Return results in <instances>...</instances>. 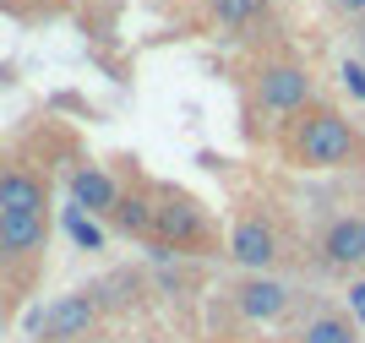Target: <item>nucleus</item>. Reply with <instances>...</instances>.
Returning <instances> with one entry per match:
<instances>
[{
    "mask_svg": "<svg viewBox=\"0 0 365 343\" xmlns=\"http://www.w3.org/2000/svg\"><path fill=\"white\" fill-rule=\"evenodd\" d=\"M289 153H294V164H305V169H338L360 153V136H354V126L338 109H305L294 120Z\"/></svg>",
    "mask_w": 365,
    "mask_h": 343,
    "instance_id": "1",
    "label": "nucleus"
},
{
    "mask_svg": "<svg viewBox=\"0 0 365 343\" xmlns=\"http://www.w3.org/2000/svg\"><path fill=\"white\" fill-rule=\"evenodd\" d=\"M257 104L267 109V115H300L305 104H311V76H305V66H294V60H267L257 76Z\"/></svg>",
    "mask_w": 365,
    "mask_h": 343,
    "instance_id": "2",
    "label": "nucleus"
},
{
    "mask_svg": "<svg viewBox=\"0 0 365 343\" xmlns=\"http://www.w3.org/2000/svg\"><path fill=\"white\" fill-rule=\"evenodd\" d=\"M153 240H164L169 251H202L207 245V218L191 196L164 191L158 196V224H153Z\"/></svg>",
    "mask_w": 365,
    "mask_h": 343,
    "instance_id": "3",
    "label": "nucleus"
},
{
    "mask_svg": "<svg viewBox=\"0 0 365 343\" xmlns=\"http://www.w3.org/2000/svg\"><path fill=\"white\" fill-rule=\"evenodd\" d=\"M93 322H98V300H93L88 289H82V295H61V300L44 311V338L76 343L82 332H93Z\"/></svg>",
    "mask_w": 365,
    "mask_h": 343,
    "instance_id": "4",
    "label": "nucleus"
},
{
    "mask_svg": "<svg viewBox=\"0 0 365 343\" xmlns=\"http://www.w3.org/2000/svg\"><path fill=\"white\" fill-rule=\"evenodd\" d=\"M229 256L240 262V267H273L278 256V235L267 218H240L235 235H229Z\"/></svg>",
    "mask_w": 365,
    "mask_h": 343,
    "instance_id": "5",
    "label": "nucleus"
},
{
    "mask_svg": "<svg viewBox=\"0 0 365 343\" xmlns=\"http://www.w3.org/2000/svg\"><path fill=\"white\" fill-rule=\"evenodd\" d=\"M322 262L338 272L365 267V218H338L327 235H322Z\"/></svg>",
    "mask_w": 365,
    "mask_h": 343,
    "instance_id": "6",
    "label": "nucleus"
},
{
    "mask_svg": "<svg viewBox=\"0 0 365 343\" xmlns=\"http://www.w3.org/2000/svg\"><path fill=\"white\" fill-rule=\"evenodd\" d=\"M235 305L251 322H278V316L289 311V289L278 284V278H251V284L235 289Z\"/></svg>",
    "mask_w": 365,
    "mask_h": 343,
    "instance_id": "7",
    "label": "nucleus"
},
{
    "mask_svg": "<svg viewBox=\"0 0 365 343\" xmlns=\"http://www.w3.org/2000/svg\"><path fill=\"white\" fill-rule=\"evenodd\" d=\"M115 202H120V185L104 175V169H76L71 175V208H82L93 218H104V213H115Z\"/></svg>",
    "mask_w": 365,
    "mask_h": 343,
    "instance_id": "8",
    "label": "nucleus"
},
{
    "mask_svg": "<svg viewBox=\"0 0 365 343\" xmlns=\"http://www.w3.org/2000/svg\"><path fill=\"white\" fill-rule=\"evenodd\" d=\"M44 235H49L44 213H0V251L28 256V251L44 245Z\"/></svg>",
    "mask_w": 365,
    "mask_h": 343,
    "instance_id": "9",
    "label": "nucleus"
},
{
    "mask_svg": "<svg viewBox=\"0 0 365 343\" xmlns=\"http://www.w3.org/2000/svg\"><path fill=\"white\" fill-rule=\"evenodd\" d=\"M0 213H44V185L22 169L0 175Z\"/></svg>",
    "mask_w": 365,
    "mask_h": 343,
    "instance_id": "10",
    "label": "nucleus"
},
{
    "mask_svg": "<svg viewBox=\"0 0 365 343\" xmlns=\"http://www.w3.org/2000/svg\"><path fill=\"white\" fill-rule=\"evenodd\" d=\"M109 218H115V224L125 229V235H153V224H158V202H148V196H120V202H115V213H109Z\"/></svg>",
    "mask_w": 365,
    "mask_h": 343,
    "instance_id": "11",
    "label": "nucleus"
},
{
    "mask_svg": "<svg viewBox=\"0 0 365 343\" xmlns=\"http://www.w3.org/2000/svg\"><path fill=\"white\" fill-rule=\"evenodd\" d=\"M207 6H213V16L224 28H251V22L267 16V0H207Z\"/></svg>",
    "mask_w": 365,
    "mask_h": 343,
    "instance_id": "12",
    "label": "nucleus"
},
{
    "mask_svg": "<svg viewBox=\"0 0 365 343\" xmlns=\"http://www.w3.org/2000/svg\"><path fill=\"white\" fill-rule=\"evenodd\" d=\"M61 224H66V235H71L82 251H104V229L93 224L82 208H66V213H61Z\"/></svg>",
    "mask_w": 365,
    "mask_h": 343,
    "instance_id": "13",
    "label": "nucleus"
},
{
    "mask_svg": "<svg viewBox=\"0 0 365 343\" xmlns=\"http://www.w3.org/2000/svg\"><path fill=\"white\" fill-rule=\"evenodd\" d=\"M300 343H360V338H354V327L344 316H317V322L300 332Z\"/></svg>",
    "mask_w": 365,
    "mask_h": 343,
    "instance_id": "14",
    "label": "nucleus"
},
{
    "mask_svg": "<svg viewBox=\"0 0 365 343\" xmlns=\"http://www.w3.org/2000/svg\"><path fill=\"white\" fill-rule=\"evenodd\" d=\"M338 76H344V88H349L354 98H365V60H344V71H338Z\"/></svg>",
    "mask_w": 365,
    "mask_h": 343,
    "instance_id": "15",
    "label": "nucleus"
},
{
    "mask_svg": "<svg viewBox=\"0 0 365 343\" xmlns=\"http://www.w3.org/2000/svg\"><path fill=\"white\" fill-rule=\"evenodd\" d=\"M333 11H344V16H365V0H327Z\"/></svg>",
    "mask_w": 365,
    "mask_h": 343,
    "instance_id": "16",
    "label": "nucleus"
},
{
    "mask_svg": "<svg viewBox=\"0 0 365 343\" xmlns=\"http://www.w3.org/2000/svg\"><path fill=\"white\" fill-rule=\"evenodd\" d=\"M349 305H354V311H365V284H354V289H349Z\"/></svg>",
    "mask_w": 365,
    "mask_h": 343,
    "instance_id": "17",
    "label": "nucleus"
},
{
    "mask_svg": "<svg viewBox=\"0 0 365 343\" xmlns=\"http://www.w3.org/2000/svg\"><path fill=\"white\" fill-rule=\"evenodd\" d=\"M44 343H66V338H44Z\"/></svg>",
    "mask_w": 365,
    "mask_h": 343,
    "instance_id": "18",
    "label": "nucleus"
},
{
    "mask_svg": "<svg viewBox=\"0 0 365 343\" xmlns=\"http://www.w3.org/2000/svg\"><path fill=\"white\" fill-rule=\"evenodd\" d=\"M360 39H365V33H360Z\"/></svg>",
    "mask_w": 365,
    "mask_h": 343,
    "instance_id": "19",
    "label": "nucleus"
}]
</instances>
